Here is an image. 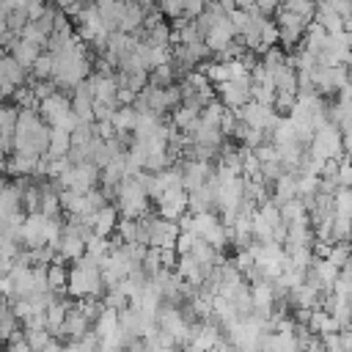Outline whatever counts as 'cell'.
<instances>
[{
	"label": "cell",
	"mask_w": 352,
	"mask_h": 352,
	"mask_svg": "<svg viewBox=\"0 0 352 352\" xmlns=\"http://www.w3.org/2000/svg\"><path fill=\"white\" fill-rule=\"evenodd\" d=\"M50 143V126L41 121V116L30 107H19L16 113V124H14V143L11 151H22V154H44Z\"/></svg>",
	"instance_id": "6da1fadb"
},
{
	"label": "cell",
	"mask_w": 352,
	"mask_h": 352,
	"mask_svg": "<svg viewBox=\"0 0 352 352\" xmlns=\"http://www.w3.org/2000/svg\"><path fill=\"white\" fill-rule=\"evenodd\" d=\"M113 204H116L118 214H124V217H138L151 209V201L135 176H124L118 182V187L113 192Z\"/></svg>",
	"instance_id": "7a4b0ae2"
},
{
	"label": "cell",
	"mask_w": 352,
	"mask_h": 352,
	"mask_svg": "<svg viewBox=\"0 0 352 352\" xmlns=\"http://www.w3.org/2000/svg\"><path fill=\"white\" fill-rule=\"evenodd\" d=\"M36 113L41 116V121H44L47 126H60V129H66V132H72V129L77 126V116H74L72 107H69V96H63L60 91H55L52 96L41 99V102L36 104Z\"/></svg>",
	"instance_id": "3957f363"
},
{
	"label": "cell",
	"mask_w": 352,
	"mask_h": 352,
	"mask_svg": "<svg viewBox=\"0 0 352 352\" xmlns=\"http://www.w3.org/2000/svg\"><path fill=\"white\" fill-rule=\"evenodd\" d=\"M154 206H157V214H160V217L176 220L182 212H187V190H184V187H165V190L157 195Z\"/></svg>",
	"instance_id": "277c9868"
},
{
	"label": "cell",
	"mask_w": 352,
	"mask_h": 352,
	"mask_svg": "<svg viewBox=\"0 0 352 352\" xmlns=\"http://www.w3.org/2000/svg\"><path fill=\"white\" fill-rule=\"evenodd\" d=\"M250 80H223V82H214V96L226 104V107H239L250 99Z\"/></svg>",
	"instance_id": "5b68a950"
},
{
	"label": "cell",
	"mask_w": 352,
	"mask_h": 352,
	"mask_svg": "<svg viewBox=\"0 0 352 352\" xmlns=\"http://www.w3.org/2000/svg\"><path fill=\"white\" fill-rule=\"evenodd\" d=\"M234 36H236V33H234L228 16H220V19H214V22L206 28V33H204V44L209 47V52H220Z\"/></svg>",
	"instance_id": "8992f818"
},
{
	"label": "cell",
	"mask_w": 352,
	"mask_h": 352,
	"mask_svg": "<svg viewBox=\"0 0 352 352\" xmlns=\"http://www.w3.org/2000/svg\"><path fill=\"white\" fill-rule=\"evenodd\" d=\"M22 85L28 82V69H22L6 50H0V85Z\"/></svg>",
	"instance_id": "52a82bcc"
},
{
	"label": "cell",
	"mask_w": 352,
	"mask_h": 352,
	"mask_svg": "<svg viewBox=\"0 0 352 352\" xmlns=\"http://www.w3.org/2000/svg\"><path fill=\"white\" fill-rule=\"evenodd\" d=\"M6 52H8V55H11L22 69H30V63L36 60V55L41 52V47H36L33 41H28V38H19V36H16V38L6 47Z\"/></svg>",
	"instance_id": "ba28073f"
},
{
	"label": "cell",
	"mask_w": 352,
	"mask_h": 352,
	"mask_svg": "<svg viewBox=\"0 0 352 352\" xmlns=\"http://www.w3.org/2000/svg\"><path fill=\"white\" fill-rule=\"evenodd\" d=\"M116 220H118V209H116V204H104V206H99L96 212H94V234L96 236H110L113 231H116Z\"/></svg>",
	"instance_id": "9c48e42d"
},
{
	"label": "cell",
	"mask_w": 352,
	"mask_h": 352,
	"mask_svg": "<svg viewBox=\"0 0 352 352\" xmlns=\"http://www.w3.org/2000/svg\"><path fill=\"white\" fill-rule=\"evenodd\" d=\"M116 327H118V311H116V308H110V305H104V308L94 316V322H91V330L96 333V338L113 336V333H116Z\"/></svg>",
	"instance_id": "30bf717a"
},
{
	"label": "cell",
	"mask_w": 352,
	"mask_h": 352,
	"mask_svg": "<svg viewBox=\"0 0 352 352\" xmlns=\"http://www.w3.org/2000/svg\"><path fill=\"white\" fill-rule=\"evenodd\" d=\"M69 146H72L69 132H66V129H60V126H50V143H47V154H50V157H66Z\"/></svg>",
	"instance_id": "8fae6325"
},
{
	"label": "cell",
	"mask_w": 352,
	"mask_h": 352,
	"mask_svg": "<svg viewBox=\"0 0 352 352\" xmlns=\"http://www.w3.org/2000/svg\"><path fill=\"white\" fill-rule=\"evenodd\" d=\"M135 107L132 104H118L116 110H113V116H110V124H113V129L116 132H132V124H135Z\"/></svg>",
	"instance_id": "7c38bea8"
},
{
	"label": "cell",
	"mask_w": 352,
	"mask_h": 352,
	"mask_svg": "<svg viewBox=\"0 0 352 352\" xmlns=\"http://www.w3.org/2000/svg\"><path fill=\"white\" fill-rule=\"evenodd\" d=\"M116 234H118L121 242H140V223H138V217H124V214H118V220H116Z\"/></svg>",
	"instance_id": "4fadbf2b"
},
{
	"label": "cell",
	"mask_w": 352,
	"mask_h": 352,
	"mask_svg": "<svg viewBox=\"0 0 352 352\" xmlns=\"http://www.w3.org/2000/svg\"><path fill=\"white\" fill-rule=\"evenodd\" d=\"M176 80H179V77H176V69H173L170 60H165V63L148 69V85H168V82H176Z\"/></svg>",
	"instance_id": "5bb4252c"
},
{
	"label": "cell",
	"mask_w": 352,
	"mask_h": 352,
	"mask_svg": "<svg viewBox=\"0 0 352 352\" xmlns=\"http://www.w3.org/2000/svg\"><path fill=\"white\" fill-rule=\"evenodd\" d=\"M19 38H28V41H33L36 47H41V50H44V47H47L50 33H47V30H41V28H38L33 19H28V22L22 25V30H19Z\"/></svg>",
	"instance_id": "9a60e30c"
},
{
	"label": "cell",
	"mask_w": 352,
	"mask_h": 352,
	"mask_svg": "<svg viewBox=\"0 0 352 352\" xmlns=\"http://www.w3.org/2000/svg\"><path fill=\"white\" fill-rule=\"evenodd\" d=\"M294 104H297V94H294V91H275V96H272V110H275L278 116H289Z\"/></svg>",
	"instance_id": "2e32d148"
},
{
	"label": "cell",
	"mask_w": 352,
	"mask_h": 352,
	"mask_svg": "<svg viewBox=\"0 0 352 352\" xmlns=\"http://www.w3.org/2000/svg\"><path fill=\"white\" fill-rule=\"evenodd\" d=\"M333 212L336 214H352V187H336V192H333Z\"/></svg>",
	"instance_id": "e0dca14e"
},
{
	"label": "cell",
	"mask_w": 352,
	"mask_h": 352,
	"mask_svg": "<svg viewBox=\"0 0 352 352\" xmlns=\"http://www.w3.org/2000/svg\"><path fill=\"white\" fill-rule=\"evenodd\" d=\"M22 330H25V341H28L30 349H44L47 341L52 338L47 327H22Z\"/></svg>",
	"instance_id": "ac0fdd59"
},
{
	"label": "cell",
	"mask_w": 352,
	"mask_h": 352,
	"mask_svg": "<svg viewBox=\"0 0 352 352\" xmlns=\"http://www.w3.org/2000/svg\"><path fill=\"white\" fill-rule=\"evenodd\" d=\"M330 264H336V267H344V264H349V242L344 239V242H333L330 245V253L324 256Z\"/></svg>",
	"instance_id": "d6986e66"
},
{
	"label": "cell",
	"mask_w": 352,
	"mask_h": 352,
	"mask_svg": "<svg viewBox=\"0 0 352 352\" xmlns=\"http://www.w3.org/2000/svg\"><path fill=\"white\" fill-rule=\"evenodd\" d=\"M228 22H231L234 33L239 36V33H245V30L250 28V11H245V8H234V11L228 14Z\"/></svg>",
	"instance_id": "ffe728a7"
},
{
	"label": "cell",
	"mask_w": 352,
	"mask_h": 352,
	"mask_svg": "<svg viewBox=\"0 0 352 352\" xmlns=\"http://www.w3.org/2000/svg\"><path fill=\"white\" fill-rule=\"evenodd\" d=\"M176 258H179V253H176L173 245H162L160 248V267L162 270H176Z\"/></svg>",
	"instance_id": "44dd1931"
},
{
	"label": "cell",
	"mask_w": 352,
	"mask_h": 352,
	"mask_svg": "<svg viewBox=\"0 0 352 352\" xmlns=\"http://www.w3.org/2000/svg\"><path fill=\"white\" fill-rule=\"evenodd\" d=\"M135 102V91H129V88H116V104H132Z\"/></svg>",
	"instance_id": "7402d4cb"
},
{
	"label": "cell",
	"mask_w": 352,
	"mask_h": 352,
	"mask_svg": "<svg viewBox=\"0 0 352 352\" xmlns=\"http://www.w3.org/2000/svg\"><path fill=\"white\" fill-rule=\"evenodd\" d=\"M6 19H8V11H6V6L0 3V33H6V30H8V25H6Z\"/></svg>",
	"instance_id": "603a6c76"
},
{
	"label": "cell",
	"mask_w": 352,
	"mask_h": 352,
	"mask_svg": "<svg viewBox=\"0 0 352 352\" xmlns=\"http://www.w3.org/2000/svg\"><path fill=\"white\" fill-rule=\"evenodd\" d=\"M0 102H6V99H3V96H0Z\"/></svg>",
	"instance_id": "cb8c5ba5"
},
{
	"label": "cell",
	"mask_w": 352,
	"mask_h": 352,
	"mask_svg": "<svg viewBox=\"0 0 352 352\" xmlns=\"http://www.w3.org/2000/svg\"><path fill=\"white\" fill-rule=\"evenodd\" d=\"M314 3H316V0H314Z\"/></svg>",
	"instance_id": "d4e9b609"
}]
</instances>
